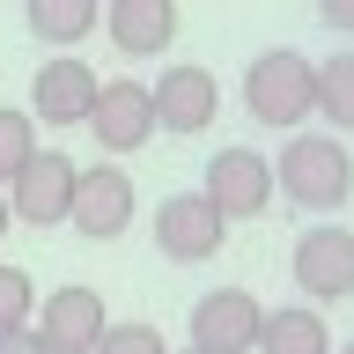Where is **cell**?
Returning a JSON list of instances; mask_svg holds the SVG:
<instances>
[{
  "label": "cell",
  "instance_id": "obj_4",
  "mask_svg": "<svg viewBox=\"0 0 354 354\" xmlns=\"http://www.w3.org/2000/svg\"><path fill=\"white\" fill-rule=\"evenodd\" d=\"M207 207H214L221 221H259L266 207H273V162H266L259 148H214V162H207Z\"/></svg>",
  "mask_w": 354,
  "mask_h": 354
},
{
  "label": "cell",
  "instance_id": "obj_10",
  "mask_svg": "<svg viewBox=\"0 0 354 354\" xmlns=\"http://www.w3.org/2000/svg\"><path fill=\"white\" fill-rule=\"evenodd\" d=\"M88 133H96V148L111 155H133L155 140V111H148V82H96V104H88L82 118Z\"/></svg>",
  "mask_w": 354,
  "mask_h": 354
},
{
  "label": "cell",
  "instance_id": "obj_6",
  "mask_svg": "<svg viewBox=\"0 0 354 354\" xmlns=\"http://www.w3.org/2000/svg\"><path fill=\"white\" fill-rule=\"evenodd\" d=\"M74 155H59V148H37L30 162L15 170V185H8V221H30V229H59L66 221V199H74Z\"/></svg>",
  "mask_w": 354,
  "mask_h": 354
},
{
  "label": "cell",
  "instance_id": "obj_17",
  "mask_svg": "<svg viewBox=\"0 0 354 354\" xmlns=\"http://www.w3.org/2000/svg\"><path fill=\"white\" fill-rule=\"evenodd\" d=\"M37 155V126H30V111H8L0 104V192L15 185V170Z\"/></svg>",
  "mask_w": 354,
  "mask_h": 354
},
{
  "label": "cell",
  "instance_id": "obj_13",
  "mask_svg": "<svg viewBox=\"0 0 354 354\" xmlns=\"http://www.w3.org/2000/svg\"><path fill=\"white\" fill-rule=\"evenodd\" d=\"M30 104H37V126H82L88 104H96V66L88 59H44L37 82H30Z\"/></svg>",
  "mask_w": 354,
  "mask_h": 354
},
{
  "label": "cell",
  "instance_id": "obj_16",
  "mask_svg": "<svg viewBox=\"0 0 354 354\" xmlns=\"http://www.w3.org/2000/svg\"><path fill=\"white\" fill-rule=\"evenodd\" d=\"M310 118H332L339 133H354V52H332L317 66V111Z\"/></svg>",
  "mask_w": 354,
  "mask_h": 354
},
{
  "label": "cell",
  "instance_id": "obj_23",
  "mask_svg": "<svg viewBox=\"0 0 354 354\" xmlns=\"http://www.w3.org/2000/svg\"><path fill=\"white\" fill-rule=\"evenodd\" d=\"M339 354H354V339H347V347H339Z\"/></svg>",
  "mask_w": 354,
  "mask_h": 354
},
{
  "label": "cell",
  "instance_id": "obj_3",
  "mask_svg": "<svg viewBox=\"0 0 354 354\" xmlns=\"http://www.w3.org/2000/svg\"><path fill=\"white\" fill-rule=\"evenodd\" d=\"M288 273H295V288L310 295V310H317V303H347V295H354V229H339V221L303 229Z\"/></svg>",
  "mask_w": 354,
  "mask_h": 354
},
{
  "label": "cell",
  "instance_id": "obj_9",
  "mask_svg": "<svg viewBox=\"0 0 354 354\" xmlns=\"http://www.w3.org/2000/svg\"><path fill=\"white\" fill-rule=\"evenodd\" d=\"M259 295L251 288H214L192 303V354H251L259 347Z\"/></svg>",
  "mask_w": 354,
  "mask_h": 354
},
{
  "label": "cell",
  "instance_id": "obj_7",
  "mask_svg": "<svg viewBox=\"0 0 354 354\" xmlns=\"http://www.w3.org/2000/svg\"><path fill=\"white\" fill-rule=\"evenodd\" d=\"M148 111H155V126H162V133H207V126L221 118V82L207 74V66L177 59V66H162V74H155Z\"/></svg>",
  "mask_w": 354,
  "mask_h": 354
},
{
  "label": "cell",
  "instance_id": "obj_1",
  "mask_svg": "<svg viewBox=\"0 0 354 354\" xmlns=\"http://www.w3.org/2000/svg\"><path fill=\"white\" fill-rule=\"evenodd\" d=\"M273 185H281V199H295L303 214H339L354 199L347 140H332V133H288L281 162H273Z\"/></svg>",
  "mask_w": 354,
  "mask_h": 354
},
{
  "label": "cell",
  "instance_id": "obj_12",
  "mask_svg": "<svg viewBox=\"0 0 354 354\" xmlns=\"http://www.w3.org/2000/svg\"><path fill=\"white\" fill-rule=\"evenodd\" d=\"M104 30L126 59H155L177 44V0H104Z\"/></svg>",
  "mask_w": 354,
  "mask_h": 354
},
{
  "label": "cell",
  "instance_id": "obj_15",
  "mask_svg": "<svg viewBox=\"0 0 354 354\" xmlns=\"http://www.w3.org/2000/svg\"><path fill=\"white\" fill-rule=\"evenodd\" d=\"M96 8H104V0H22L30 37H37V44H59V52L96 30Z\"/></svg>",
  "mask_w": 354,
  "mask_h": 354
},
{
  "label": "cell",
  "instance_id": "obj_20",
  "mask_svg": "<svg viewBox=\"0 0 354 354\" xmlns=\"http://www.w3.org/2000/svg\"><path fill=\"white\" fill-rule=\"evenodd\" d=\"M317 15H325V30L354 37V0H317Z\"/></svg>",
  "mask_w": 354,
  "mask_h": 354
},
{
  "label": "cell",
  "instance_id": "obj_11",
  "mask_svg": "<svg viewBox=\"0 0 354 354\" xmlns=\"http://www.w3.org/2000/svg\"><path fill=\"white\" fill-rule=\"evenodd\" d=\"M104 295L96 288H59V295H44V310H37V339H44V354H96V339H104Z\"/></svg>",
  "mask_w": 354,
  "mask_h": 354
},
{
  "label": "cell",
  "instance_id": "obj_5",
  "mask_svg": "<svg viewBox=\"0 0 354 354\" xmlns=\"http://www.w3.org/2000/svg\"><path fill=\"white\" fill-rule=\"evenodd\" d=\"M133 177L118 170V162H88V170H74V199H66V221L82 229L88 243H111L133 229Z\"/></svg>",
  "mask_w": 354,
  "mask_h": 354
},
{
  "label": "cell",
  "instance_id": "obj_19",
  "mask_svg": "<svg viewBox=\"0 0 354 354\" xmlns=\"http://www.w3.org/2000/svg\"><path fill=\"white\" fill-rule=\"evenodd\" d=\"M96 354H170V347H162V332H155V325H104Z\"/></svg>",
  "mask_w": 354,
  "mask_h": 354
},
{
  "label": "cell",
  "instance_id": "obj_18",
  "mask_svg": "<svg viewBox=\"0 0 354 354\" xmlns=\"http://www.w3.org/2000/svg\"><path fill=\"white\" fill-rule=\"evenodd\" d=\"M30 310H37V288H30V273H22V266H0V332L30 325Z\"/></svg>",
  "mask_w": 354,
  "mask_h": 354
},
{
  "label": "cell",
  "instance_id": "obj_22",
  "mask_svg": "<svg viewBox=\"0 0 354 354\" xmlns=\"http://www.w3.org/2000/svg\"><path fill=\"white\" fill-rule=\"evenodd\" d=\"M8 229H15V221H8V199H0V243H8Z\"/></svg>",
  "mask_w": 354,
  "mask_h": 354
},
{
  "label": "cell",
  "instance_id": "obj_2",
  "mask_svg": "<svg viewBox=\"0 0 354 354\" xmlns=\"http://www.w3.org/2000/svg\"><path fill=\"white\" fill-rule=\"evenodd\" d=\"M243 111L259 118V126H303L310 111H317V66L303 52H259V59L243 66Z\"/></svg>",
  "mask_w": 354,
  "mask_h": 354
},
{
  "label": "cell",
  "instance_id": "obj_14",
  "mask_svg": "<svg viewBox=\"0 0 354 354\" xmlns=\"http://www.w3.org/2000/svg\"><path fill=\"white\" fill-rule=\"evenodd\" d=\"M251 354H332V332L310 303H281L259 317V347Z\"/></svg>",
  "mask_w": 354,
  "mask_h": 354
},
{
  "label": "cell",
  "instance_id": "obj_24",
  "mask_svg": "<svg viewBox=\"0 0 354 354\" xmlns=\"http://www.w3.org/2000/svg\"><path fill=\"white\" fill-rule=\"evenodd\" d=\"M185 354H192V347H185Z\"/></svg>",
  "mask_w": 354,
  "mask_h": 354
},
{
  "label": "cell",
  "instance_id": "obj_21",
  "mask_svg": "<svg viewBox=\"0 0 354 354\" xmlns=\"http://www.w3.org/2000/svg\"><path fill=\"white\" fill-rule=\"evenodd\" d=\"M0 354H44V339L30 325H15V332H0Z\"/></svg>",
  "mask_w": 354,
  "mask_h": 354
},
{
  "label": "cell",
  "instance_id": "obj_8",
  "mask_svg": "<svg viewBox=\"0 0 354 354\" xmlns=\"http://www.w3.org/2000/svg\"><path fill=\"white\" fill-rule=\"evenodd\" d=\"M221 243H229V221L207 207V192H177L155 207V251L177 266H199V259H214Z\"/></svg>",
  "mask_w": 354,
  "mask_h": 354
}]
</instances>
